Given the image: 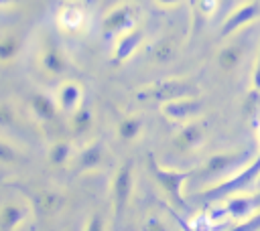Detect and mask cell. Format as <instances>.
<instances>
[{"mask_svg":"<svg viewBox=\"0 0 260 231\" xmlns=\"http://www.w3.org/2000/svg\"><path fill=\"white\" fill-rule=\"evenodd\" d=\"M219 6V0H199V10L207 16V14H215Z\"/></svg>","mask_w":260,"mask_h":231,"instance_id":"obj_27","label":"cell"},{"mask_svg":"<svg viewBox=\"0 0 260 231\" xmlns=\"http://www.w3.org/2000/svg\"><path fill=\"white\" fill-rule=\"evenodd\" d=\"M132 188H134V170H132V162L126 160L112 176V215L114 221H122L130 197H132Z\"/></svg>","mask_w":260,"mask_h":231,"instance_id":"obj_3","label":"cell"},{"mask_svg":"<svg viewBox=\"0 0 260 231\" xmlns=\"http://www.w3.org/2000/svg\"><path fill=\"white\" fill-rule=\"evenodd\" d=\"M238 4H242V0H219V6H217V14H221V18L228 14V12H232Z\"/></svg>","mask_w":260,"mask_h":231,"instance_id":"obj_28","label":"cell"},{"mask_svg":"<svg viewBox=\"0 0 260 231\" xmlns=\"http://www.w3.org/2000/svg\"><path fill=\"white\" fill-rule=\"evenodd\" d=\"M158 6H162V8H175V6H179L183 0H154Z\"/></svg>","mask_w":260,"mask_h":231,"instance_id":"obj_30","label":"cell"},{"mask_svg":"<svg viewBox=\"0 0 260 231\" xmlns=\"http://www.w3.org/2000/svg\"><path fill=\"white\" fill-rule=\"evenodd\" d=\"M22 53V36L16 32L0 34V65L14 63Z\"/></svg>","mask_w":260,"mask_h":231,"instance_id":"obj_22","label":"cell"},{"mask_svg":"<svg viewBox=\"0 0 260 231\" xmlns=\"http://www.w3.org/2000/svg\"><path fill=\"white\" fill-rule=\"evenodd\" d=\"M175 55H177V41H175L173 36H162V38H158V41L152 45V49H150V59L156 61V63H160V65L173 61Z\"/></svg>","mask_w":260,"mask_h":231,"instance_id":"obj_23","label":"cell"},{"mask_svg":"<svg viewBox=\"0 0 260 231\" xmlns=\"http://www.w3.org/2000/svg\"><path fill=\"white\" fill-rule=\"evenodd\" d=\"M142 132H144V122L140 115L128 113V115H122L116 124V136L126 144L138 140L142 136Z\"/></svg>","mask_w":260,"mask_h":231,"instance_id":"obj_20","label":"cell"},{"mask_svg":"<svg viewBox=\"0 0 260 231\" xmlns=\"http://www.w3.org/2000/svg\"><path fill=\"white\" fill-rule=\"evenodd\" d=\"M244 55H246V49H244L242 41L234 38V41L225 43V45L217 51V55H215V63H217V67H219L221 71L232 73V71H236V69L242 65Z\"/></svg>","mask_w":260,"mask_h":231,"instance_id":"obj_15","label":"cell"},{"mask_svg":"<svg viewBox=\"0 0 260 231\" xmlns=\"http://www.w3.org/2000/svg\"><path fill=\"white\" fill-rule=\"evenodd\" d=\"M26 101H28V107H30L32 115H35L41 124H45V126L57 124L59 118H61V113H63L61 107H59V103H57V99L51 97V95L45 93V91H32Z\"/></svg>","mask_w":260,"mask_h":231,"instance_id":"obj_10","label":"cell"},{"mask_svg":"<svg viewBox=\"0 0 260 231\" xmlns=\"http://www.w3.org/2000/svg\"><path fill=\"white\" fill-rule=\"evenodd\" d=\"M85 229H91V231H95V229H106V219H104L102 215H93V217H89V221L85 223Z\"/></svg>","mask_w":260,"mask_h":231,"instance_id":"obj_29","label":"cell"},{"mask_svg":"<svg viewBox=\"0 0 260 231\" xmlns=\"http://www.w3.org/2000/svg\"><path fill=\"white\" fill-rule=\"evenodd\" d=\"M142 38H144V30H142L140 26H134V28L122 32V34L116 38V45H114V51H112V61H114L116 65L128 61V59L136 53V49L140 47Z\"/></svg>","mask_w":260,"mask_h":231,"instance_id":"obj_13","label":"cell"},{"mask_svg":"<svg viewBox=\"0 0 260 231\" xmlns=\"http://www.w3.org/2000/svg\"><path fill=\"white\" fill-rule=\"evenodd\" d=\"M20 160V154L18 150L8 142V140H2L0 138V164H16Z\"/></svg>","mask_w":260,"mask_h":231,"instance_id":"obj_25","label":"cell"},{"mask_svg":"<svg viewBox=\"0 0 260 231\" xmlns=\"http://www.w3.org/2000/svg\"><path fill=\"white\" fill-rule=\"evenodd\" d=\"M61 111L65 115L73 113L85 99V93H83V87L77 83V81H63L59 87H57V95H55Z\"/></svg>","mask_w":260,"mask_h":231,"instance_id":"obj_14","label":"cell"},{"mask_svg":"<svg viewBox=\"0 0 260 231\" xmlns=\"http://www.w3.org/2000/svg\"><path fill=\"white\" fill-rule=\"evenodd\" d=\"M75 156V146H73V140L69 138H57L51 142L49 150H47V158L53 166H65L73 160Z\"/></svg>","mask_w":260,"mask_h":231,"instance_id":"obj_19","label":"cell"},{"mask_svg":"<svg viewBox=\"0 0 260 231\" xmlns=\"http://www.w3.org/2000/svg\"><path fill=\"white\" fill-rule=\"evenodd\" d=\"M189 95H197V87L187 81V79H167V81H158L150 87H144L140 97L142 99H156V101H171V99H179V97H189Z\"/></svg>","mask_w":260,"mask_h":231,"instance_id":"obj_5","label":"cell"},{"mask_svg":"<svg viewBox=\"0 0 260 231\" xmlns=\"http://www.w3.org/2000/svg\"><path fill=\"white\" fill-rule=\"evenodd\" d=\"M91 126H93V109H91L89 101L83 99V103L73 113H69V128L73 132V136H85V134H89Z\"/></svg>","mask_w":260,"mask_h":231,"instance_id":"obj_21","label":"cell"},{"mask_svg":"<svg viewBox=\"0 0 260 231\" xmlns=\"http://www.w3.org/2000/svg\"><path fill=\"white\" fill-rule=\"evenodd\" d=\"M39 67L43 69L45 75L49 77H61L69 71V59L67 53L57 45L47 41L39 53Z\"/></svg>","mask_w":260,"mask_h":231,"instance_id":"obj_9","label":"cell"},{"mask_svg":"<svg viewBox=\"0 0 260 231\" xmlns=\"http://www.w3.org/2000/svg\"><path fill=\"white\" fill-rule=\"evenodd\" d=\"M18 126V111L12 103L0 101V128H16Z\"/></svg>","mask_w":260,"mask_h":231,"instance_id":"obj_24","label":"cell"},{"mask_svg":"<svg viewBox=\"0 0 260 231\" xmlns=\"http://www.w3.org/2000/svg\"><path fill=\"white\" fill-rule=\"evenodd\" d=\"M252 89L260 95V43H258V51H256V63H254V71H252Z\"/></svg>","mask_w":260,"mask_h":231,"instance_id":"obj_26","label":"cell"},{"mask_svg":"<svg viewBox=\"0 0 260 231\" xmlns=\"http://www.w3.org/2000/svg\"><path fill=\"white\" fill-rule=\"evenodd\" d=\"M258 203H260V197H246V195L238 192V195L230 197V201L225 203L223 209L217 211V215H230L234 219H242V217H248L250 213H254Z\"/></svg>","mask_w":260,"mask_h":231,"instance_id":"obj_17","label":"cell"},{"mask_svg":"<svg viewBox=\"0 0 260 231\" xmlns=\"http://www.w3.org/2000/svg\"><path fill=\"white\" fill-rule=\"evenodd\" d=\"M148 172L154 178V182L160 188V192L167 197V201L175 209H181V211L187 209V203H185V197H183V188H185V182L193 176V170L167 168L152 154H148Z\"/></svg>","mask_w":260,"mask_h":231,"instance_id":"obj_2","label":"cell"},{"mask_svg":"<svg viewBox=\"0 0 260 231\" xmlns=\"http://www.w3.org/2000/svg\"><path fill=\"white\" fill-rule=\"evenodd\" d=\"M14 0H0V6H6V4H12Z\"/></svg>","mask_w":260,"mask_h":231,"instance_id":"obj_31","label":"cell"},{"mask_svg":"<svg viewBox=\"0 0 260 231\" xmlns=\"http://www.w3.org/2000/svg\"><path fill=\"white\" fill-rule=\"evenodd\" d=\"M108 158V148L102 140H93L87 146H83L79 152H75L73 162L77 172H91V170H100L106 164Z\"/></svg>","mask_w":260,"mask_h":231,"instance_id":"obj_12","label":"cell"},{"mask_svg":"<svg viewBox=\"0 0 260 231\" xmlns=\"http://www.w3.org/2000/svg\"><path fill=\"white\" fill-rule=\"evenodd\" d=\"M205 138H207V126L201 118H195L187 124H181L179 132L173 138V146L179 152L189 154V152L199 150L205 144Z\"/></svg>","mask_w":260,"mask_h":231,"instance_id":"obj_7","label":"cell"},{"mask_svg":"<svg viewBox=\"0 0 260 231\" xmlns=\"http://www.w3.org/2000/svg\"><path fill=\"white\" fill-rule=\"evenodd\" d=\"M63 203H65L63 195L57 192V190H51V188H43V190H39V192L30 199L32 209H35L37 213L45 215V217H53V215H57V213L61 211Z\"/></svg>","mask_w":260,"mask_h":231,"instance_id":"obj_16","label":"cell"},{"mask_svg":"<svg viewBox=\"0 0 260 231\" xmlns=\"http://www.w3.org/2000/svg\"><path fill=\"white\" fill-rule=\"evenodd\" d=\"M260 18V4L256 0L250 2H242L238 4L232 12H228L221 20V28H219V36L221 38H230L236 32H240L242 28H246L248 24L256 22Z\"/></svg>","mask_w":260,"mask_h":231,"instance_id":"obj_4","label":"cell"},{"mask_svg":"<svg viewBox=\"0 0 260 231\" xmlns=\"http://www.w3.org/2000/svg\"><path fill=\"white\" fill-rule=\"evenodd\" d=\"M83 22H85V12L77 4H63L57 12V24L65 32H77L79 28H83Z\"/></svg>","mask_w":260,"mask_h":231,"instance_id":"obj_18","label":"cell"},{"mask_svg":"<svg viewBox=\"0 0 260 231\" xmlns=\"http://www.w3.org/2000/svg\"><path fill=\"white\" fill-rule=\"evenodd\" d=\"M254 148H238V150H225L211 154L197 170H193L191 178H197L199 182H217L232 174H236L240 168H244L254 158Z\"/></svg>","mask_w":260,"mask_h":231,"instance_id":"obj_1","label":"cell"},{"mask_svg":"<svg viewBox=\"0 0 260 231\" xmlns=\"http://www.w3.org/2000/svg\"><path fill=\"white\" fill-rule=\"evenodd\" d=\"M138 12L132 4H118L114 6L102 20V34L104 38H118L122 32L136 26Z\"/></svg>","mask_w":260,"mask_h":231,"instance_id":"obj_6","label":"cell"},{"mask_svg":"<svg viewBox=\"0 0 260 231\" xmlns=\"http://www.w3.org/2000/svg\"><path fill=\"white\" fill-rule=\"evenodd\" d=\"M160 111L167 120L171 122H177V124H187L195 118H201L203 113V103L195 97V95H189V97H179V99H171V101H165L160 105Z\"/></svg>","mask_w":260,"mask_h":231,"instance_id":"obj_8","label":"cell"},{"mask_svg":"<svg viewBox=\"0 0 260 231\" xmlns=\"http://www.w3.org/2000/svg\"><path fill=\"white\" fill-rule=\"evenodd\" d=\"M32 205L30 201H6L0 205V229L12 231L22 227L32 217Z\"/></svg>","mask_w":260,"mask_h":231,"instance_id":"obj_11","label":"cell"}]
</instances>
